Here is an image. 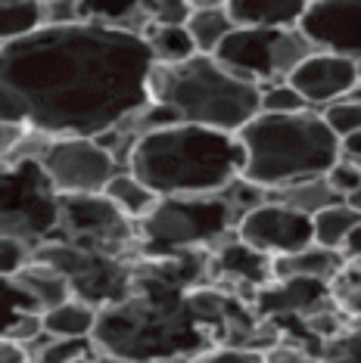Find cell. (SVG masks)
<instances>
[{"mask_svg":"<svg viewBox=\"0 0 361 363\" xmlns=\"http://www.w3.org/2000/svg\"><path fill=\"white\" fill-rule=\"evenodd\" d=\"M153 53L134 31L41 26L0 44V118L44 137H100L150 103Z\"/></svg>","mask_w":361,"mask_h":363,"instance_id":"cell-1","label":"cell"},{"mask_svg":"<svg viewBox=\"0 0 361 363\" xmlns=\"http://www.w3.org/2000/svg\"><path fill=\"white\" fill-rule=\"evenodd\" d=\"M206 277L209 252L131 261L128 292L97 311L94 348L119 363H187L193 354L215 348V338L190 304V289L206 283Z\"/></svg>","mask_w":361,"mask_h":363,"instance_id":"cell-2","label":"cell"},{"mask_svg":"<svg viewBox=\"0 0 361 363\" xmlns=\"http://www.w3.org/2000/svg\"><path fill=\"white\" fill-rule=\"evenodd\" d=\"M125 171L156 196H209L240 180L243 146L231 130L175 121L137 134Z\"/></svg>","mask_w":361,"mask_h":363,"instance_id":"cell-3","label":"cell"},{"mask_svg":"<svg viewBox=\"0 0 361 363\" xmlns=\"http://www.w3.org/2000/svg\"><path fill=\"white\" fill-rule=\"evenodd\" d=\"M243 146L240 180L277 189L306 177H324L340 159V137L311 109L271 115L259 112L234 130Z\"/></svg>","mask_w":361,"mask_h":363,"instance_id":"cell-4","label":"cell"},{"mask_svg":"<svg viewBox=\"0 0 361 363\" xmlns=\"http://www.w3.org/2000/svg\"><path fill=\"white\" fill-rule=\"evenodd\" d=\"M150 103L168 115V121L203 125L218 130L243 128L259 115L262 87L225 69L212 53H193L180 62L159 65L150 72Z\"/></svg>","mask_w":361,"mask_h":363,"instance_id":"cell-5","label":"cell"},{"mask_svg":"<svg viewBox=\"0 0 361 363\" xmlns=\"http://www.w3.org/2000/svg\"><path fill=\"white\" fill-rule=\"evenodd\" d=\"M234 180L227 189L209 196H159L156 205L137 220V245L146 255L209 252L237 227L252 205L237 199Z\"/></svg>","mask_w":361,"mask_h":363,"instance_id":"cell-6","label":"cell"},{"mask_svg":"<svg viewBox=\"0 0 361 363\" xmlns=\"http://www.w3.org/2000/svg\"><path fill=\"white\" fill-rule=\"evenodd\" d=\"M315 53L306 35L293 28H234L215 47V60L234 75L256 81L259 87L286 81L296 65Z\"/></svg>","mask_w":361,"mask_h":363,"instance_id":"cell-7","label":"cell"},{"mask_svg":"<svg viewBox=\"0 0 361 363\" xmlns=\"http://www.w3.org/2000/svg\"><path fill=\"white\" fill-rule=\"evenodd\" d=\"M31 258L60 270L69 279L72 298L87 301L97 311L119 301L128 292L131 261H125V255L85 249V245L65 242V239H44L31 249Z\"/></svg>","mask_w":361,"mask_h":363,"instance_id":"cell-8","label":"cell"},{"mask_svg":"<svg viewBox=\"0 0 361 363\" xmlns=\"http://www.w3.org/2000/svg\"><path fill=\"white\" fill-rule=\"evenodd\" d=\"M56 239L100 249L112 255H125L128 245L137 242L134 220L125 218L103 193L56 196Z\"/></svg>","mask_w":361,"mask_h":363,"instance_id":"cell-9","label":"cell"},{"mask_svg":"<svg viewBox=\"0 0 361 363\" xmlns=\"http://www.w3.org/2000/svg\"><path fill=\"white\" fill-rule=\"evenodd\" d=\"M38 164L56 196L103 193L109 177L119 171L112 152L94 137H50L38 155Z\"/></svg>","mask_w":361,"mask_h":363,"instance_id":"cell-10","label":"cell"},{"mask_svg":"<svg viewBox=\"0 0 361 363\" xmlns=\"http://www.w3.org/2000/svg\"><path fill=\"white\" fill-rule=\"evenodd\" d=\"M234 233L240 242L256 249L268 258L290 255L311 245V218L302 211H293L281 202H259L237 220Z\"/></svg>","mask_w":361,"mask_h":363,"instance_id":"cell-11","label":"cell"},{"mask_svg":"<svg viewBox=\"0 0 361 363\" xmlns=\"http://www.w3.org/2000/svg\"><path fill=\"white\" fill-rule=\"evenodd\" d=\"M296 28L315 50L361 60V0H308Z\"/></svg>","mask_w":361,"mask_h":363,"instance_id":"cell-12","label":"cell"},{"mask_svg":"<svg viewBox=\"0 0 361 363\" xmlns=\"http://www.w3.org/2000/svg\"><path fill=\"white\" fill-rule=\"evenodd\" d=\"M286 84L296 90L308 106H327L340 100V96H349L358 87L355 60L315 50L286 75Z\"/></svg>","mask_w":361,"mask_h":363,"instance_id":"cell-13","label":"cell"},{"mask_svg":"<svg viewBox=\"0 0 361 363\" xmlns=\"http://www.w3.org/2000/svg\"><path fill=\"white\" fill-rule=\"evenodd\" d=\"M327 308H336L330 283L311 277H284L259 286L252 295V311L259 320L271 317H311Z\"/></svg>","mask_w":361,"mask_h":363,"instance_id":"cell-14","label":"cell"},{"mask_svg":"<svg viewBox=\"0 0 361 363\" xmlns=\"http://www.w3.org/2000/svg\"><path fill=\"white\" fill-rule=\"evenodd\" d=\"M209 277H218L225 283L252 289L256 295L259 286L271 283V258L256 249H249L240 239H221L215 249H209Z\"/></svg>","mask_w":361,"mask_h":363,"instance_id":"cell-15","label":"cell"},{"mask_svg":"<svg viewBox=\"0 0 361 363\" xmlns=\"http://www.w3.org/2000/svg\"><path fill=\"white\" fill-rule=\"evenodd\" d=\"M306 6L308 0H225L237 28H293Z\"/></svg>","mask_w":361,"mask_h":363,"instance_id":"cell-16","label":"cell"},{"mask_svg":"<svg viewBox=\"0 0 361 363\" xmlns=\"http://www.w3.org/2000/svg\"><path fill=\"white\" fill-rule=\"evenodd\" d=\"M346 267V255L340 249H324V245H306L299 252L290 255H277L271 258V277L284 279V277H311V279H324L333 283L336 277Z\"/></svg>","mask_w":361,"mask_h":363,"instance_id":"cell-17","label":"cell"},{"mask_svg":"<svg viewBox=\"0 0 361 363\" xmlns=\"http://www.w3.org/2000/svg\"><path fill=\"white\" fill-rule=\"evenodd\" d=\"M150 6L153 0H78V13L85 22L109 26L122 31H134L144 38L150 26Z\"/></svg>","mask_w":361,"mask_h":363,"instance_id":"cell-18","label":"cell"},{"mask_svg":"<svg viewBox=\"0 0 361 363\" xmlns=\"http://www.w3.org/2000/svg\"><path fill=\"white\" fill-rule=\"evenodd\" d=\"M16 283H19L26 292L31 295V301L38 304V311H50L56 304H63L65 298H72V289H69V279H65L60 270H53L50 264H41L31 258L19 274H13Z\"/></svg>","mask_w":361,"mask_h":363,"instance_id":"cell-19","label":"cell"},{"mask_svg":"<svg viewBox=\"0 0 361 363\" xmlns=\"http://www.w3.org/2000/svg\"><path fill=\"white\" fill-rule=\"evenodd\" d=\"M97 323V308L81 298H65L63 304L41 313V329L53 338H90Z\"/></svg>","mask_w":361,"mask_h":363,"instance_id":"cell-20","label":"cell"},{"mask_svg":"<svg viewBox=\"0 0 361 363\" xmlns=\"http://www.w3.org/2000/svg\"><path fill=\"white\" fill-rule=\"evenodd\" d=\"M268 202H281L293 211H302V214H318L327 205L340 202V196L327 186L324 177H306V180H296V184H286V186H277V189H268Z\"/></svg>","mask_w":361,"mask_h":363,"instance_id":"cell-21","label":"cell"},{"mask_svg":"<svg viewBox=\"0 0 361 363\" xmlns=\"http://www.w3.org/2000/svg\"><path fill=\"white\" fill-rule=\"evenodd\" d=\"M361 224V214L352 211L346 202H333L321 208L318 214H311V242L324 245V249H343V242L349 239V233Z\"/></svg>","mask_w":361,"mask_h":363,"instance_id":"cell-22","label":"cell"},{"mask_svg":"<svg viewBox=\"0 0 361 363\" xmlns=\"http://www.w3.org/2000/svg\"><path fill=\"white\" fill-rule=\"evenodd\" d=\"M103 196L116 205L125 218L134 220V224L153 208L156 199H159V196H156L153 189H146L131 171H116V174L109 177V184L103 186Z\"/></svg>","mask_w":361,"mask_h":363,"instance_id":"cell-23","label":"cell"},{"mask_svg":"<svg viewBox=\"0 0 361 363\" xmlns=\"http://www.w3.org/2000/svg\"><path fill=\"white\" fill-rule=\"evenodd\" d=\"M187 35H190L196 53H215V47L225 40L231 31L237 28L227 16L225 6H203V10H193L184 22Z\"/></svg>","mask_w":361,"mask_h":363,"instance_id":"cell-24","label":"cell"},{"mask_svg":"<svg viewBox=\"0 0 361 363\" xmlns=\"http://www.w3.org/2000/svg\"><path fill=\"white\" fill-rule=\"evenodd\" d=\"M44 26L41 0H0V44H10Z\"/></svg>","mask_w":361,"mask_h":363,"instance_id":"cell-25","label":"cell"},{"mask_svg":"<svg viewBox=\"0 0 361 363\" xmlns=\"http://www.w3.org/2000/svg\"><path fill=\"white\" fill-rule=\"evenodd\" d=\"M144 40L153 53V62H159V65L180 62L196 53V47L184 26H153L150 22L144 31Z\"/></svg>","mask_w":361,"mask_h":363,"instance_id":"cell-26","label":"cell"},{"mask_svg":"<svg viewBox=\"0 0 361 363\" xmlns=\"http://www.w3.org/2000/svg\"><path fill=\"white\" fill-rule=\"evenodd\" d=\"M87 351H94L90 338H53L41 333L26 348L31 363H78Z\"/></svg>","mask_w":361,"mask_h":363,"instance_id":"cell-27","label":"cell"},{"mask_svg":"<svg viewBox=\"0 0 361 363\" xmlns=\"http://www.w3.org/2000/svg\"><path fill=\"white\" fill-rule=\"evenodd\" d=\"M26 313H41L31 295L16 283V277H0V338L13 329V323Z\"/></svg>","mask_w":361,"mask_h":363,"instance_id":"cell-28","label":"cell"},{"mask_svg":"<svg viewBox=\"0 0 361 363\" xmlns=\"http://www.w3.org/2000/svg\"><path fill=\"white\" fill-rule=\"evenodd\" d=\"M318 363H361V320L327 338Z\"/></svg>","mask_w":361,"mask_h":363,"instance_id":"cell-29","label":"cell"},{"mask_svg":"<svg viewBox=\"0 0 361 363\" xmlns=\"http://www.w3.org/2000/svg\"><path fill=\"white\" fill-rule=\"evenodd\" d=\"M321 118L340 140L355 134V130H361V96H340V100L327 103Z\"/></svg>","mask_w":361,"mask_h":363,"instance_id":"cell-30","label":"cell"},{"mask_svg":"<svg viewBox=\"0 0 361 363\" xmlns=\"http://www.w3.org/2000/svg\"><path fill=\"white\" fill-rule=\"evenodd\" d=\"M330 295H333V304L346 313V317L361 320V267L346 264L343 274L330 283Z\"/></svg>","mask_w":361,"mask_h":363,"instance_id":"cell-31","label":"cell"},{"mask_svg":"<svg viewBox=\"0 0 361 363\" xmlns=\"http://www.w3.org/2000/svg\"><path fill=\"white\" fill-rule=\"evenodd\" d=\"M299 109H311V106L302 100V96L290 84H286V81H277V84H265V87H262L259 112L284 115V112H299Z\"/></svg>","mask_w":361,"mask_h":363,"instance_id":"cell-32","label":"cell"},{"mask_svg":"<svg viewBox=\"0 0 361 363\" xmlns=\"http://www.w3.org/2000/svg\"><path fill=\"white\" fill-rule=\"evenodd\" d=\"M187 363H265L262 351L256 348H234V345H215L200 354H193Z\"/></svg>","mask_w":361,"mask_h":363,"instance_id":"cell-33","label":"cell"},{"mask_svg":"<svg viewBox=\"0 0 361 363\" xmlns=\"http://www.w3.org/2000/svg\"><path fill=\"white\" fill-rule=\"evenodd\" d=\"M190 13H193V6L187 0H153V6H150L153 26H184Z\"/></svg>","mask_w":361,"mask_h":363,"instance_id":"cell-34","label":"cell"},{"mask_svg":"<svg viewBox=\"0 0 361 363\" xmlns=\"http://www.w3.org/2000/svg\"><path fill=\"white\" fill-rule=\"evenodd\" d=\"M324 180H327V186H330L333 193L340 196V199H346L352 189H355V186L361 184V171H358L352 162L336 159V164H333V168L324 174Z\"/></svg>","mask_w":361,"mask_h":363,"instance_id":"cell-35","label":"cell"},{"mask_svg":"<svg viewBox=\"0 0 361 363\" xmlns=\"http://www.w3.org/2000/svg\"><path fill=\"white\" fill-rule=\"evenodd\" d=\"M262 357H265V363H318L315 354H308L296 342H286V338H277L274 345H268Z\"/></svg>","mask_w":361,"mask_h":363,"instance_id":"cell-36","label":"cell"},{"mask_svg":"<svg viewBox=\"0 0 361 363\" xmlns=\"http://www.w3.org/2000/svg\"><path fill=\"white\" fill-rule=\"evenodd\" d=\"M78 19V0H47L44 4V26H69Z\"/></svg>","mask_w":361,"mask_h":363,"instance_id":"cell-37","label":"cell"},{"mask_svg":"<svg viewBox=\"0 0 361 363\" xmlns=\"http://www.w3.org/2000/svg\"><path fill=\"white\" fill-rule=\"evenodd\" d=\"M28 130L26 128H19V125H13V121H4L0 118V162H6L10 155L16 152V146L22 143V137H26Z\"/></svg>","mask_w":361,"mask_h":363,"instance_id":"cell-38","label":"cell"},{"mask_svg":"<svg viewBox=\"0 0 361 363\" xmlns=\"http://www.w3.org/2000/svg\"><path fill=\"white\" fill-rule=\"evenodd\" d=\"M340 159L352 162L361 171V130H355V134H349V137L340 140Z\"/></svg>","mask_w":361,"mask_h":363,"instance_id":"cell-39","label":"cell"},{"mask_svg":"<svg viewBox=\"0 0 361 363\" xmlns=\"http://www.w3.org/2000/svg\"><path fill=\"white\" fill-rule=\"evenodd\" d=\"M340 252L346 255V264H352V267H361V224L349 233V239L343 242Z\"/></svg>","mask_w":361,"mask_h":363,"instance_id":"cell-40","label":"cell"},{"mask_svg":"<svg viewBox=\"0 0 361 363\" xmlns=\"http://www.w3.org/2000/svg\"><path fill=\"white\" fill-rule=\"evenodd\" d=\"M0 363H31L22 345L10 342V338H0Z\"/></svg>","mask_w":361,"mask_h":363,"instance_id":"cell-41","label":"cell"},{"mask_svg":"<svg viewBox=\"0 0 361 363\" xmlns=\"http://www.w3.org/2000/svg\"><path fill=\"white\" fill-rule=\"evenodd\" d=\"M78 363H119V360H116V357H109V354H103V351H97V348H94V351H87V354H85V357H81Z\"/></svg>","mask_w":361,"mask_h":363,"instance_id":"cell-42","label":"cell"},{"mask_svg":"<svg viewBox=\"0 0 361 363\" xmlns=\"http://www.w3.org/2000/svg\"><path fill=\"white\" fill-rule=\"evenodd\" d=\"M343 202H346L352 211H358V214H361V184H358L355 189H352V193H349V196H346V199H343Z\"/></svg>","mask_w":361,"mask_h":363,"instance_id":"cell-43","label":"cell"},{"mask_svg":"<svg viewBox=\"0 0 361 363\" xmlns=\"http://www.w3.org/2000/svg\"><path fill=\"white\" fill-rule=\"evenodd\" d=\"M193 10H203V6H225V0H187Z\"/></svg>","mask_w":361,"mask_h":363,"instance_id":"cell-44","label":"cell"},{"mask_svg":"<svg viewBox=\"0 0 361 363\" xmlns=\"http://www.w3.org/2000/svg\"><path fill=\"white\" fill-rule=\"evenodd\" d=\"M355 72H358V84H361V60L355 62Z\"/></svg>","mask_w":361,"mask_h":363,"instance_id":"cell-45","label":"cell"}]
</instances>
